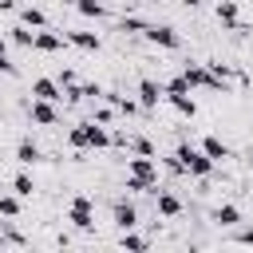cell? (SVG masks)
<instances>
[{
  "mask_svg": "<svg viewBox=\"0 0 253 253\" xmlns=\"http://www.w3.org/2000/svg\"><path fill=\"white\" fill-rule=\"evenodd\" d=\"M174 158H178L182 174H190V178H210V174H213V166H217L202 146H190V142H182V146L174 150Z\"/></svg>",
  "mask_w": 253,
  "mask_h": 253,
  "instance_id": "6da1fadb",
  "label": "cell"
},
{
  "mask_svg": "<svg viewBox=\"0 0 253 253\" xmlns=\"http://www.w3.org/2000/svg\"><path fill=\"white\" fill-rule=\"evenodd\" d=\"M67 142L75 146V150H83V146H95V150H103V146H111V130L103 126V123H79V126H71L67 130Z\"/></svg>",
  "mask_w": 253,
  "mask_h": 253,
  "instance_id": "7a4b0ae2",
  "label": "cell"
},
{
  "mask_svg": "<svg viewBox=\"0 0 253 253\" xmlns=\"http://www.w3.org/2000/svg\"><path fill=\"white\" fill-rule=\"evenodd\" d=\"M182 79L190 83V91H194V87H206V91H221V95L229 91V83H221V79H217V75H213L206 63H186V67H182Z\"/></svg>",
  "mask_w": 253,
  "mask_h": 253,
  "instance_id": "3957f363",
  "label": "cell"
},
{
  "mask_svg": "<svg viewBox=\"0 0 253 253\" xmlns=\"http://www.w3.org/2000/svg\"><path fill=\"white\" fill-rule=\"evenodd\" d=\"M67 221H71L75 229H83V233H91V229H95V206H91V198H87V194H79V198L71 202Z\"/></svg>",
  "mask_w": 253,
  "mask_h": 253,
  "instance_id": "277c9868",
  "label": "cell"
},
{
  "mask_svg": "<svg viewBox=\"0 0 253 253\" xmlns=\"http://www.w3.org/2000/svg\"><path fill=\"white\" fill-rule=\"evenodd\" d=\"M142 36H146L154 47H166V51H178V47H182V36H178L170 24H146Z\"/></svg>",
  "mask_w": 253,
  "mask_h": 253,
  "instance_id": "5b68a950",
  "label": "cell"
},
{
  "mask_svg": "<svg viewBox=\"0 0 253 253\" xmlns=\"http://www.w3.org/2000/svg\"><path fill=\"white\" fill-rule=\"evenodd\" d=\"M126 174H134V178L158 186V162H154L150 154H134V158H126Z\"/></svg>",
  "mask_w": 253,
  "mask_h": 253,
  "instance_id": "8992f818",
  "label": "cell"
},
{
  "mask_svg": "<svg viewBox=\"0 0 253 253\" xmlns=\"http://www.w3.org/2000/svg\"><path fill=\"white\" fill-rule=\"evenodd\" d=\"M28 115H32L36 126H55V123H59V111H55V103H47V99H32Z\"/></svg>",
  "mask_w": 253,
  "mask_h": 253,
  "instance_id": "52a82bcc",
  "label": "cell"
},
{
  "mask_svg": "<svg viewBox=\"0 0 253 253\" xmlns=\"http://www.w3.org/2000/svg\"><path fill=\"white\" fill-rule=\"evenodd\" d=\"M158 99H162V83L142 79V83H138V107H142V111H154V107H158Z\"/></svg>",
  "mask_w": 253,
  "mask_h": 253,
  "instance_id": "ba28073f",
  "label": "cell"
},
{
  "mask_svg": "<svg viewBox=\"0 0 253 253\" xmlns=\"http://www.w3.org/2000/svg\"><path fill=\"white\" fill-rule=\"evenodd\" d=\"M32 95H36V99H47V103H59V99H63V87H59L55 79H47V75H43V79H36V83H32Z\"/></svg>",
  "mask_w": 253,
  "mask_h": 253,
  "instance_id": "9c48e42d",
  "label": "cell"
},
{
  "mask_svg": "<svg viewBox=\"0 0 253 253\" xmlns=\"http://www.w3.org/2000/svg\"><path fill=\"white\" fill-rule=\"evenodd\" d=\"M217 20L233 32H241V12H237V0H217Z\"/></svg>",
  "mask_w": 253,
  "mask_h": 253,
  "instance_id": "30bf717a",
  "label": "cell"
},
{
  "mask_svg": "<svg viewBox=\"0 0 253 253\" xmlns=\"http://www.w3.org/2000/svg\"><path fill=\"white\" fill-rule=\"evenodd\" d=\"M32 47H36V51H59V47H63V36H55V32H47V28H36Z\"/></svg>",
  "mask_w": 253,
  "mask_h": 253,
  "instance_id": "8fae6325",
  "label": "cell"
},
{
  "mask_svg": "<svg viewBox=\"0 0 253 253\" xmlns=\"http://www.w3.org/2000/svg\"><path fill=\"white\" fill-rule=\"evenodd\" d=\"M162 99H166V103H170L178 115H186V119H194V115H198V103H194V95H190V91H178V95H162Z\"/></svg>",
  "mask_w": 253,
  "mask_h": 253,
  "instance_id": "7c38bea8",
  "label": "cell"
},
{
  "mask_svg": "<svg viewBox=\"0 0 253 253\" xmlns=\"http://www.w3.org/2000/svg\"><path fill=\"white\" fill-rule=\"evenodd\" d=\"M115 225L119 229H134L138 225V210L130 202H115Z\"/></svg>",
  "mask_w": 253,
  "mask_h": 253,
  "instance_id": "4fadbf2b",
  "label": "cell"
},
{
  "mask_svg": "<svg viewBox=\"0 0 253 253\" xmlns=\"http://www.w3.org/2000/svg\"><path fill=\"white\" fill-rule=\"evenodd\" d=\"M63 40L75 43V47H83V51H99V47H103V40H99L95 32H67Z\"/></svg>",
  "mask_w": 253,
  "mask_h": 253,
  "instance_id": "5bb4252c",
  "label": "cell"
},
{
  "mask_svg": "<svg viewBox=\"0 0 253 253\" xmlns=\"http://www.w3.org/2000/svg\"><path fill=\"white\" fill-rule=\"evenodd\" d=\"M202 150H206V154H210L213 162H221V158H229V146H225V142H221L217 134H206V138H202Z\"/></svg>",
  "mask_w": 253,
  "mask_h": 253,
  "instance_id": "9a60e30c",
  "label": "cell"
},
{
  "mask_svg": "<svg viewBox=\"0 0 253 253\" xmlns=\"http://www.w3.org/2000/svg\"><path fill=\"white\" fill-rule=\"evenodd\" d=\"M16 162H20V166H32V162H40V146H36L32 138H20V146H16Z\"/></svg>",
  "mask_w": 253,
  "mask_h": 253,
  "instance_id": "2e32d148",
  "label": "cell"
},
{
  "mask_svg": "<svg viewBox=\"0 0 253 253\" xmlns=\"http://www.w3.org/2000/svg\"><path fill=\"white\" fill-rule=\"evenodd\" d=\"M158 213H162V217H178V213H182V198L162 190V194H158Z\"/></svg>",
  "mask_w": 253,
  "mask_h": 253,
  "instance_id": "e0dca14e",
  "label": "cell"
},
{
  "mask_svg": "<svg viewBox=\"0 0 253 253\" xmlns=\"http://www.w3.org/2000/svg\"><path fill=\"white\" fill-rule=\"evenodd\" d=\"M20 210H24V198L12 190V194H0V217H20Z\"/></svg>",
  "mask_w": 253,
  "mask_h": 253,
  "instance_id": "ac0fdd59",
  "label": "cell"
},
{
  "mask_svg": "<svg viewBox=\"0 0 253 253\" xmlns=\"http://www.w3.org/2000/svg\"><path fill=\"white\" fill-rule=\"evenodd\" d=\"M20 12V24H28V28H47V16H43V8H16Z\"/></svg>",
  "mask_w": 253,
  "mask_h": 253,
  "instance_id": "d6986e66",
  "label": "cell"
},
{
  "mask_svg": "<svg viewBox=\"0 0 253 253\" xmlns=\"http://www.w3.org/2000/svg\"><path fill=\"white\" fill-rule=\"evenodd\" d=\"M75 12L87 16V20H103V16H107V8H103L99 0H75Z\"/></svg>",
  "mask_w": 253,
  "mask_h": 253,
  "instance_id": "ffe728a7",
  "label": "cell"
},
{
  "mask_svg": "<svg viewBox=\"0 0 253 253\" xmlns=\"http://www.w3.org/2000/svg\"><path fill=\"white\" fill-rule=\"evenodd\" d=\"M32 36H36V32H32L28 24H16V28H8V40H12L16 47H32Z\"/></svg>",
  "mask_w": 253,
  "mask_h": 253,
  "instance_id": "44dd1931",
  "label": "cell"
},
{
  "mask_svg": "<svg viewBox=\"0 0 253 253\" xmlns=\"http://www.w3.org/2000/svg\"><path fill=\"white\" fill-rule=\"evenodd\" d=\"M213 221H217V225H237V221H241V210H237V206H217V210H213Z\"/></svg>",
  "mask_w": 253,
  "mask_h": 253,
  "instance_id": "7402d4cb",
  "label": "cell"
},
{
  "mask_svg": "<svg viewBox=\"0 0 253 253\" xmlns=\"http://www.w3.org/2000/svg\"><path fill=\"white\" fill-rule=\"evenodd\" d=\"M12 190H16L20 198H32V194H36V182H32V174H24V170H20V174L12 178Z\"/></svg>",
  "mask_w": 253,
  "mask_h": 253,
  "instance_id": "603a6c76",
  "label": "cell"
},
{
  "mask_svg": "<svg viewBox=\"0 0 253 253\" xmlns=\"http://www.w3.org/2000/svg\"><path fill=\"white\" fill-rule=\"evenodd\" d=\"M123 249H146V237H138L134 229H123V241H119Z\"/></svg>",
  "mask_w": 253,
  "mask_h": 253,
  "instance_id": "cb8c5ba5",
  "label": "cell"
},
{
  "mask_svg": "<svg viewBox=\"0 0 253 253\" xmlns=\"http://www.w3.org/2000/svg\"><path fill=\"white\" fill-rule=\"evenodd\" d=\"M126 146H130L134 154H150V158H154V142H150V138H130Z\"/></svg>",
  "mask_w": 253,
  "mask_h": 253,
  "instance_id": "d4e9b609",
  "label": "cell"
},
{
  "mask_svg": "<svg viewBox=\"0 0 253 253\" xmlns=\"http://www.w3.org/2000/svg\"><path fill=\"white\" fill-rule=\"evenodd\" d=\"M126 190H130V194H146V190H154V186L142 182V178H134V174H126Z\"/></svg>",
  "mask_w": 253,
  "mask_h": 253,
  "instance_id": "484cf974",
  "label": "cell"
},
{
  "mask_svg": "<svg viewBox=\"0 0 253 253\" xmlns=\"http://www.w3.org/2000/svg\"><path fill=\"white\" fill-rule=\"evenodd\" d=\"M0 75H16V63L8 59V47H0Z\"/></svg>",
  "mask_w": 253,
  "mask_h": 253,
  "instance_id": "4316f807",
  "label": "cell"
},
{
  "mask_svg": "<svg viewBox=\"0 0 253 253\" xmlns=\"http://www.w3.org/2000/svg\"><path fill=\"white\" fill-rule=\"evenodd\" d=\"M146 28V20H138V16H126L123 20V32H142Z\"/></svg>",
  "mask_w": 253,
  "mask_h": 253,
  "instance_id": "83f0119b",
  "label": "cell"
},
{
  "mask_svg": "<svg viewBox=\"0 0 253 253\" xmlns=\"http://www.w3.org/2000/svg\"><path fill=\"white\" fill-rule=\"evenodd\" d=\"M83 87V99H103V87L99 83H79Z\"/></svg>",
  "mask_w": 253,
  "mask_h": 253,
  "instance_id": "f1b7e54d",
  "label": "cell"
},
{
  "mask_svg": "<svg viewBox=\"0 0 253 253\" xmlns=\"http://www.w3.org/2000/svg\"><path fill=\"white\" fill-rule=\"evenodd\" d=\"M55 83H59V87H71V83H79V79H75V71H71V67H63V71H59V79H55Z\"/></svg>",
  "mask_w": 253,
  "mask_h": 253,
  "instance_id": "f546056e",
  "label": "cell"
},
{
  "mask_svg": "<svg viewBox=\"0 0 253 253\" xmlns=\"http://www.w3.org/2000/svg\"><path fill=\"white\" fill-rule=\"evenodd\" d=\"M237 241L241 245H253V229H237Z\"/></svg>",
  "mask_w": 253,
  "mask_h": 253,
  "instance_id": "4dcf8cb0",
  "label": "cell"
},
{
  "mask_svg": "<svg viewBox=\"0 0 253 253\" xmlns=\"http://www.w3.org/2000/svg\"><path fill=\"white\" fill-rule=\"evenodd\" d=\"M20 8V0H0V12H16Z\"/></svg>",
  "mask_w": 253,
  "mask_h": 253,
  "instance_id": "1f68e13d",
  "label": "cell"
},
{
  "mask_svg": "<svg viewBox=\"0 0 253 253\" xmlns=\"http://www.w3.org/2000/svg\"><path fill=\"white\" fill-rule=\"evenodd\" d=\"M182 4H186V8H198V4H202V0H182Z\"/></svg>",
  "mask_w": 253,
  "mask_h": 253,
  "instance_id": "d6a6232c",
  "label": "cell"
}]
</instances>
